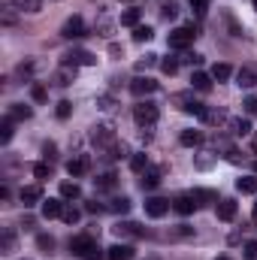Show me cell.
<instances>
[{"label": "cell", "instance_id": "obj_1", "mask_svg": "<svg viewBox=\"0 0 257 260\" xmlns=\"http://www.w3.org/2000/svg\"><path fill=\"white\" fill-rule=\"evenodd\" d=\"M70 251H73L76 257H82V260H100V257H103V248H100V245H97V239H94V236H88V233L73 236V239H70Z\"/></svg>", "mask_w": 257, "mask_h": 260}, {"label": "cell", "instance_id": "obj_2", "mask_svg": "<svg viewBox=\"0 0 257 260\" xmlns=\"http://www.w3.org/2000/svg\"><path fill=\"white\" fill-rule=\"evenodd\" d=\"M91 142H94L100 151H112V148L118 145L115 127H112V124H97V127H91Z\"/></svg>", "mask_w": 257, "mask_h": 260}, {"label": "cell", "instance_id": "obj_3", "mask_svg": "<svg viewBox=\"0 0 257 260\" xmlns=\"http://www.w3.org/2000/svg\"><path fill=\"white\" fill-rule=\"evenodd\" d=\"M157 118H160V109H157L154 103L145 100V103H136V106H133V121H136L139 127H151Z\"/></svg>", "mask_w": 257, "mask_h": 260}, {"label": "cell", "instance_id": "obj_4", "mask_svg": "<svg viewBox=\"0 0 257 260\" xmlns=\"http://www.w3.org/2000/svg\"><path fill=\"white\" fill-rule=\"evenodd\" d=\"M194 37H197L194 27H176V30H170V40H167V43H170V49L185 52V49L194 43Z\"/></svg>", "mask_w": 257, "mask_h": 260}, {"label": "cell", "instance_id": "obj_5", "mask_svg": "<svg viewBox=\"0 0 257 260\" xmlns=\"http://www.w3.org/2000/svg\"><path fill=\"white\" fill-rule=\"evenodd\" d=\"M154 91H157V82L148 79V76H136V79L130 82V94H133V97H145V94H154Z\"/></svg>", "mask_w": 257, "mask_h": 260}, {"label": "cell", "instance_id": "obj_6", "mask_svg": "<svg viewBox=\"0 0 257 260\" xmlns=\"http://www.w3.org/2000/svg\"><path fill=\"white\" fill-rule=\"evenodd\" d=\"M61 34H64L67 40H79V37H85V18H82V15L67 18L64 27H61Z\"/></svg>", "mask_w": 257, "mask_h": 260}, {"label": "cell", "instance_id": "obj_7", "mask_svg": "<svg viewBox=\"0 0 257 260\" xmlns=\"http://www.w3.org/2000/svg\"><path fill=\"white\" fill-rule=\"evenodd\" d=\"M170 212V200H164V197H148L145 200V215L148 218H164Z\"/></svg>", "mask_w": 257, "mask_h": 260}, {"label": "cell", "instance_id": "obj_8", "mask_svg": "<svg viewBox=\"0 0 257 260\" xmlns=\"http://www.w3.org/2000/svg\"><path fill=\"white\" fill-rule=\"evenodd\" d=\"M52 82H55L58 88H67V85H73V82H76V64H67V61H64V64L55 70Z\"/></svg>", "mask_w": 257, "mask_h": 260}, {"label": "cell", "instance_id": "obj_9", "mask_svg": "<svg viewBox=\"0 0 257 260\" xmlns=\"http://www.w3.org/2000/svg\"><path fill=\"white\" fill-rule=\"evenodd\" d=\"M64 61L67 64H76V67H94L97 64V58H94L91 52H85V49H73V52H67Z\"/></svg>", "mask_w": 257, "mask_h": 260}, {"label": "cell", "instance_id": "obj_10", "mask_svg": "<svg viewBox=\"0 0 257 260\" xmlns=\"http://www.w3.org/2000/svg\"><path fill=\"white\" fill-rule=\"evenodd\" d=\"M91 170V160L85 157V154H76V157H70L67 160V173L73 176V179H79V176H85Z\"/></svg>", "mask_w": 257, "mask_h": 260}, {"label": "cell", "instance_id": "obj_11", "mask_svg": "<svg viewBox=\"0 0 257 260\" xmlns=\"http://www.w3.org/2000/svg\"><path fill=\"white\" fill-rule=\"evenodd\" d=\"M200 203H197V197L194 194H182V197H176L173 200V209L179 212V215H194V209H197Z\"/></svg>", "mask_w": 257, "mask_h": 260}, {"label": "cell", "instance_id": "obj_12", "mask_svg": "<svg viewBox=\"0 0 257 260\" xmlns=\"http://www.w3.org/2000/svg\"><path fill=\"white\" fill-rule=\"evenodd\" d=\"M215 215H218V221H233L236 218V200H218Z\"/></svg>", "mask_w": 257, "mask_h": 260}, {"label": "cell", "instance_id": "obj_13", "mask_svg": "<svg viewBox=\"0 0 257 260\" xmlns=\"http://www.w3.org/2000/svg\"><path fill=\"white\" fill-rule=\"evenodd\" d=\"M21 203H24V209L43 203V188H40V185H27V188H21Z\"/></svg>", "mask_w": 257, "mask_h": 260}, {"label": "cell", "instance_id": "obj_14", "mask_svg": "<svg viewBox=\"0 0 257 260\" xmlns=\"http://www.w3.org/2000/svg\"><path fill=\"white\" fill-rule=\"evenodd\" d=\"M106 257L109 260H130L133 257V245H127V242H115L112 248H106Z\"/></svg>", "mask_w": 257, "mask_h": 260}, {"label": "cell", "instance_id": "obj_15", "mask_svg": "<svg viewBox=\"0 0 257 260\" xmlns=\"http://www.w3.org/2000/svg\"><path fill=\"white\" fill-rule=\"evenodd\" d=\"M112 233L121 239V236H142L145 230H142L139 224H133V221H121V224H115V227H112Z\"/></svg>", "mask_w": 257, "mask_h": 260}, {"label": "cell", "instance_id": "obj_16", "mask_svg": "<svg viewBox=\"0 0 257 260\" xmlns=\"http://www.w3.org/2000/svg\"><path fill=\"white\" fill-rule=\"evenodd\" d=\"M236 85H239V88H254L257 85V70L254 67H242V70L236 73Z\"/></svg>", "mask_w": 257, "mask_h": 260}, {"label": "cell", "instance_id": "obj_17", "mask_svg": "<svg viewBox=\"0 0 257 260\" xmlns=\"http://www.w3.org/2000/svg\"><path fill=\"white\" fill-rule=\"evenodd\" d=\"M64 215V200H43V218H61Z\"/></svg>", "mask_w": 257, "mask_h": 260}, {"label": "cell", "instance_id": "obj_18", "mask_svg": "<svg viewBox=\"0 0 257 260\" xmlns=\"http://www.w3.org/2000/svg\"><path fill=\"white\" fill-rule=\"evenodd\" d=\"M6 115H9L12 121H27V118L34 115V109H30V106H24V103H12Z\"/></svg>", "mask_w": 257, "mask_h": 260}, {"label": "cell", "instance_id": "obj_19", "mask_svg": "<svg viewBox=\"0 0 257 260\" xmlns=\"http://www.w3.org/2000/svg\"><path fill=\"white\" fill-rule=\"evenodd\" d=\"M157 185H160V173H157V170H145L142 179H139V188H142V191H154Z\"/></svg>", "mask_w": 257, "mask_h": 260}, {"label": "cell", "instance_id": "obj_20", "mask_svg": "<svg viewBox=\"0 0 257 260\" xmlns=\"http://www.w3.org/2000/svg\"><path fill=\"white\" fill-rule=\"evenodd\" d=\"M191 85L197 91H212V73H203V70H197L191 76Z\"/></svg>", "mask_w": 257, "mask_h": 260}, {"label": "cell", "instance_id": "obj_21", "mask_svg": "<svg viewBox=\"0 0 257 260\" xmlns=\"http://www.w3.org/2000/svg\"><path fill=\"white\" fill-rule=\"evenodd\" d=\"M236 191H239V194H257V173L254 176H242V179H236Z\"/></svg>", "mask_w": 257, "mask_h": 260}, {"label": "cell", "instance_id": "obj_22", "mask_svg": "<svg viewBox=\"0 0 257 260\" xmlns=\"http://www.w3.org/2000/svg\"><path fill=\"white\" fill-rule=\"evenodd\" d=\"M130 170H133V173H139V176H142V173H145V170H148V154H145V151H136V154H133V157H130Z\"/></svg>", "mask_w": 257, "mask_h": 260}, {"label": "cell", "instance_id": "obj_23", "mask_svg": "<svg viewBox=\"0 0 257 260\" xmlns=\"http://www.w3.org/2000/svg\"><path fill=\"white\" fill-rule=\"evenodd\" d=\"M179 142H182V145H188V148H197V145L203 142V133H200V130H182Z\"/></svg>", "mask_w": 257, "mask_h": 260}, {"label": "cell", "instance_id": "obj_24", "mask_svg": "<svg viewBox=\"0 0 257 260\" xmlns=\"http://www.w3.org/2000/svg\"><path fill=\"white\" fill-rule=\"evenodd\" d=\"M139 18H142V12H139V9H133V6L121 12V24H124V27H139Z\"/></svg>", "mask_w": 257, "mask_h": 260}, {"label": "cell", "instance_id": "obj_25", "mask_svg": "<svg viewBox=\"0 0 257 260\" xmlns=\"http://www.w3.org/2000/svg\"><path fill=\"white\" fill-rule=\"evenodd\" d=\"M230 76H233V67L230 64H215L212 67V79H215V82H227Z\"/></svg>", "mask_w": 257, "mask_h": 260}, {"label": "cell", "instance_id": "obj_26", "mask_svg": "<svg viewBox=\"0 0 257 260\" xmlns=\"http://www.w3.org/2000/svg\"><path fill=\"white\" fill-rule=\"evenodd\" d=\"M0 251H3V254H12V251H15V233H12V230H3V236H0Z\"/></svg>", "mask_w": 257, "mask_h": 260}, {"label": "cell", "instance_id": "obj_27", "mask_svg": "<svg viewBox=\"0 0 257 260\" xmlns=\"http://www.w3.org/2000/svg\"><path fill=\"white\" fill-rule=\"evenodd\" d=\"M12 6L21 9V12H40L43 9V0H12Z\"/></svg>", "mask_w": 257, "mask_h": 260}, {"label": "cell", "instance_id": "obj_28", "mask_svg": "<svg viewBox=\"0 0 257 260\" xmlns=\"http://www.w3.org/2000/svg\"><path fill=\"white\" fill-rule=\"evenodd\" d=\"M230 127L236 136H245V133H251V121L248 118H230Z\"/></svg>", "mask_w": 257, "mask_h": 260}, {"label": "cell", "instance_id": "obj_29", "mask_svg": "<svg viewBox=\"0 0 257 260\" xmlns=\"http://www.w3.org/2000/svg\"><path fill=\"white\" fill-rule=\"evenodd\" d=\"M79 197H82V191H79L76 182H64L61 185V200H79Z\"/></svg>", "mask_w": 257, "mask_h": 260}, {"label": "cell", "instance_id": "obj_30", "mask_svg": "<svg viewBox=\"0 0 257 260\" xmlns=\"http://www.w3.org/2000/svg\"><path fill=\"white\" fill-rule=\"evenodd\" d=\"M12 124H15V121H12L9 115H6V118L0 121V142H3V145H6V142L12 139V133H15V130H12Z\"/></svg>", "mask_w": 257, "mask_h": 260}, {"label": "cell", "instance_id": "obj_31", "mask_svg": "<svg viewBox=\"0 0 257 260\" xmlns=\"http://www.w3.org/2000/svg\"><path fill=\"white\" fill-rule=\"evenodd\" d=\"M151 37H154V30H151L148 24H139V27H133V40H136V43H148Z\"/></svg>", "mask_w": 257, "mask_h": 260}, {"label": "cell", "instance_id": "obj_32", "mask_svg": "<svg viewBox=\"0 0 257 260\" xmlns=\"http://www.w3.org/2000/svg\"><path fill=\"white\" fill-rule=\"evenodd\" d=\"M109 209H112V212H121V215H127V212H130V200H127V197H115V200L109 203Z\"/></svg>", "mask_w": 257, "mask_h": 260}, {"label": "cell", "instance_id": "obj_33", "mask_svg": "<svg viewBox=\"0 0 257 260\" xmlns=\"http://www.w3.org/2000/svg\"><path fill=\"white\" fill-rule=\"evenodd\" d=\"M37 248L49 254V251L55 248V239H52V236H46V233H40V236H37Z\"/></svg>", "mask_w": 257, "mask_h": 260}, {"label": "cell", "instance_id": "obj_34", "mask_svg": "<svg viewBox=\"0 0 257 260\" xmlns=\"http://www.w3.org/2000/svg\"><path fill=\"white\" fill-rule=\"evenodd\" d=\"M160 70H164L167 76H173V73H179V58H164V61H160Z\"/></svg>", "mask_w": 257, "mask_h": 260}, {"label": "cell", "instance_id": "obj_35", "mask_svg": "<svg viewBox=\"0 0 257 260\" xmlns=\"http://www.w3.org/2000/svg\"><path fill=\"white\" fill-rule=\"evenodd\" d=\"M55 112H58V118H61V121H67V118H70V115H73V103H70V100H61V103H58V109H55Z\"/></svg>", "mask_w": 257, "mask_h": 260}, {"label": "cell", "instance_id": "obj_36", "mask_svg": "<svg viewBox=\"0 0 257 260\" xmlns=\"http://www.w3.org/2000/svg\"><path fill=\"white\" fill-rule=\"evenodd\" d=\"M34 176L37 179H49L52 176V164H34Z\"/></svg>", "mask_w": 257, "mask_h": 260}, {"label": "cell", "instance_id": "obj_37", "mask_svg": "<svg viewBox=\"0 0 257 260\" xmlns=\"http://www.w3.org/2000/svg\"><path fill=\"white\" fill-rule=\"evenodd\" d=\"M115 179H118L115 173H103V176H100V179H94V182H97V188H112V185H115Z\"/></svg>", "mask_w": 257, "mask_h": 260}, {"label": "cell", "instance_id": "obj_38", "mask_svg": "<svg viewBox=\"0 0 257 260\" xmlns=\"http://www.w3.org/2000/svg\"><path fill=\"white\" fill-rule=\"evenodd\" d=\"M30 97H34L37 103H43V100H46V88H43L40 82H34V85H30Z\"/></svg>", "mask_w": 257, "mask_h": 260}, {"label": "cell", "instance_id": "obj_39", "mask_svg": "<svg viewBox=\"0 0 257 260\" xmlns=\"http://www.w3.org/2000/svg\"><path fill=\"white\" fill-rule=\"evenodd\" d=\"M61 218H64L67 224H76V221H79V209H73V206H64V215H61Z\"/></svg>", "mask_w": 257, "mask_h": 260}, {"label": "cell", "instance_id": "obj_40", "mask_svg": "<svg viewBox=\"0 0 257 260\" xmlns=\"http://www.w3.org/2000/svg\"><path fill=\"white\" fill-rule=\"evenodd\" d=\"M242 109H245L248 115H257V97H245V100H242Z\"/></svg>", "mask_w": 257, "mask_h": 260}, {"label": "cell", "instance_id": "obj_41", "mask_svg": "<svg viewBox=\"0 0 257 260\" xmlns=\"http://www.w3.org/2000/svg\"><path fill=\"white\" fill-rule=\"evenodd\" d=\"M15 73H18L21 79H30V76H34V64H30V61H27V64H18V70H15Z\"/></svg>", "mask_w": 257, "mask_h": 260}, {"label": "cell", "instance_id": "obj_42", "mask_svg": "<svg viewBox=\"0 0 257 260\" xmlns=\"http://www.w3.org/2000/svg\"><path fill=\"white\" fill-rule=\"evenodd\" d=\"M43 154H46L49 160H55V157H58V145H55V142H46V145H43Z\"/></svg>", "mask_w": 257, "mask_h": 260}, {"label": "cell", "instance_id": "obj_43", "mask_svg": "<svg viewBox=\"0 0 257 260\" xmlns=\"http://www.w3.org/2000/svg\"><path fill=\"white\" fill-rule=\"evenodd\" d=\"M188 3H191L194 12H206L209 9V0H188Z\"/></svg>", "mask_w": 257, "mask_h": 260}, {"label": "cell", "instance_id": "obj_44", "mask_svg": "<svg viewBox=\"0 0 257 260\" xmlns=\"http://www.w3.org/2000/svg\"><path fill=\"white\" fill-rule=\"evenodd\" d=\"M245 260H257V242H245Z\"/></svg>", "mask_w": 257, "mask_h": 260}, {"label": "cell", "instance_id": "obj_45", "mask_svg": "<svg viewBox=\"0 0 257 260\" xmlns=\"http://www.w3.org/2000/svg\"><path fill=\"white\" fill-rule=\"evenodd\" d=\"M154 58L157 55H145V61H136V70H148V67L154 64Z\"/></svg>", "mask_w": 257, "mask_h": 260}, {"label": "cell", "instance_id": "obj_46", "mask_svg": "<svg viewBox=\"0 0 257 260\" xmlns=\"http://www.w3.org/2000/svg\"><path fill=\"white\" fill-rule=\"evenodd\" d=\"M182 61H185V64H203V55H194V52H188Z\"/></svg>", "mask_w": 257, "mask_h": 260}, {"label": "cell", "instance_id": "obj_47", "mask_svg": "<svg viewBox=\"0 0 257 260\" xmlns=\"http://www.w3.org/2000/svg\"><path fill=\"white\" fill-rule=\"evenodd\" d=\"M85 209H88V212H91V215H97V212H103V209H106V206H100V203H97V200H94V203H88V206H85Z\"/></svg>", "mask_w": 257, "mask_h": 260}, {"label": "cell", "instance_id": "obj_48", "mask_svg": "<svg viewBox=\"0 0 257 260\" xmlns=\"http://www.w3.org/2000/svg\"><path fill=\"white\" fill-rule=\"evenodd\" d=\"M164 18H176V6H173V3L164 6Z\"/></svg>", "mask_w": 257, "mask_h": 260}, {"label": "cell", "instance_id": "obj_49", "mask_svg": "<svg viewBox=\"0 0 257 260\" xmlns=\"http://www.w3.org/2000/svg\"><path fill=\"white\" fill-rule=\"evenodd\" d=\"M194 197H197V200H215L212 191H194Z\"/></svg>", "mask_w": 257, "mask_h": 260}, {"label": "cell", "instance_id": "obj_50", "mask_svg": "<svg viewBox=\"0 0 257 260\" xmlns=\"http://www.w3.org/2000/svg\"><path fill=\"white\" fill-rule=\"evenodd\" d=\"M251 148H254V151H257V139H254V142H251Z\"/></svg>", "mask_w": 257, "mask_h": 260}, {"label": "cell", "instance_id": "obj_51", "mask_svg": "<svg viewBox=\"0 0 257 260\" xmlns=\"http://www.w3.org/2000/svg\"><path fill=\"white\" fill-rule=\"evenodd\" d=\"M254 221H257V203H254Z\"/></svg>", "mask_w": 257, "mask_h": 260}, {"label": "cell", "instance_id": "obj_52", "mask_svg": "<svg viewBox=\"0 0 257 260\" xmlns=\"http://www.w3.org/2000/svg\"><path fill=\"white\" fill-rule=\"evenodd\" d=\"M215 260H230V257H215Z\"/></svg>", "mask_w": 257, "mask_h": 260}, {"label": "cell", "instance_id": "obj_53", "mask_svg": "<svg viewBox=\"0 0 257 260\" xmlns=\"http://www.w3.org/2000/svg\"><path fill=\"white\" fill-rule=\"evenodd\" d=\"M254 173H257V160H254Z\"/></svg>", "mask_w": 257, "mask_h": 260}, {"label": "cell", "instance_id": "obj_54", "mask_svg": "<svg viewBox=\"0 0 257 260\" xmlns=\"http://www.w3.org/2000/svg\"><path fill=\"white\" fill-rule=\"evenodd\" d=\"M254 9H257V0H254Z\"/></svg>", "mask_w": 257, "mask_h": 260}]
</instances>
